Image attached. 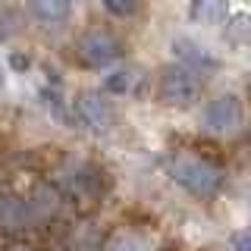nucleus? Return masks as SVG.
I'll use <instances>...</instances> for the list:
<instances>
[{
  "label": "nucleus",
  "instance_id": "obj_12",
  "mask_svg": "<svg viewBox=\"0 0 251 251\" xmlns=\"http://www.w3.org/2000/svg\"><path fill=\"white\" fill-rule=\"evenodd\" d=\"M135 85H138V75L132 69H120V73H110L104 78V91H110V94H129Z\"/></svg>",
  "mask_w": 251,
  "mask_h": 251
},
{
  "label": "nucleus",
  "instance_id": "obj_2",
  "mask_svg": "<svg viewBox=\"0 0 251 251\" xmlns=\"http://www.w3.org/2000/svg\"><path fill=\"white\" fill-rule=\"evenodd\" d=\"M198 98H201V78L192 73V66L176 63V66L163 69V75H160V100L163 104L185 110Z\"/></svg>",
  "mask_w": 251,
  "mask_h": 251
},
{
  "label": "nucleus",
  "instance_id": "obj_7",
  "mask_svg": "<svg viewBox=\"0 0 251 251\" xmlns=\"http://www.w3.org/2000/svg\"><path fill=\"white\" fill-rule=\"evenodd\" d=\"M31 217H35V210L22 198H16V195H0V226H3V229L22 232V229H28Z\"/></svg>",
  "mask_w": 251,
  "mask_h": 251
},
{
  "label": "nucleus",
  "instance_id": "obj_4",
  "mask_svg": "<svg viewBox=\"0 0 251 251\" xmlns=\"http://www.w3.org/2000/svg\"><path fill=\"white\" fill-rule=\"evenodd\" d=\"M242 123H245V107H242V100L232 98V94L214 98L207 107H204V126H207L210 132L229 135V132L242 129Z\"/></svg>",
  "mask_w": 251,
  "mask_h": 251
},
{
  "label": "nucleus",
  "instance_id": "obj_6",
  "mask_svg": "<svg viewBox=\"0 0 251 251\" xmlns=\"http://www.w3.org/2000/svg\"><path fill=\"white\" fill-rule=\"evenodd\" d=\"M28 13L38 25L60 28L73 16V0H28Z\"/></svg>",
  "mask_w": 251,
  "mask_h": 251
},
{
  "label": "nucleus",
  "instance_id": "obj_17",
  "mask_svg": "<svg viewBox=\"0 0 251 251\" xmlns=\"http://www.w3.org/2000/svg\"><path fill=\"white\" fill-rule=\"evenodd\" d=\"M0 251H41V248L31 245V242H19V239H16V242H10V245H3Z\"/></svg>",
  "mask_w": 251,
  "mask_h": 251
},
{
  "label": "nucleus",
  "instance_id": "obj_15",
  "mask_svg": "<svg viewBox=\"0 0 251 251\" xmlns=\"http://www.w3.org/2000/svg\"><path fill=\"white\" fill-rule=\"evenodd\" d=\"M100 3H104L107 13H113V16H132L135 6H138V0H100Z\"/></svg>",
  "mask_w": 251,
  "mask_h": 251
},
{
  "label": "nucleus",
  "instance_id": "obj_16",
  "mask_svg": "<svg viewBox=\"0 0 251 251\" xmlns=\"http://www.w3.org/2000/svg\"><path fill=\"white\" fill-rule=\"evenodd\" d=\"M229 242H232L235 251H251V226H248V229H235L229 235Z\"/></svg>",
  "mask_w": 251,
  "mask_h": 251
},
{
  "label": "nucleus",
  "instance_id": "obj_3",
  "mask_svg": "<svg viewBox=\"0 0 251 251\" xmlns=\"http://www.w3.org/2000/svg\"><path fill=\"white\" fill-rule=\"evenodd\" d=\"M78 57L91 69H104V66H113L116 60H123V44L107 28H88L78 38Z\"/></svg>",
  "mask_w": 251,
  "mask_h": 251
},
{
  "label": "nucleus",
  "instance_id": "obj_5",
  "mask_svg": "<svg viewBox=\"0 0 251 251\" xmlns=\"http://www.w3.org/2000/svg\"><path fill=\"white\" fill-rule=\"evenodd\" d=\"M75 113L82 116V123H88L91 129H98V132L116 126V110L107 104L104 94H82V98L75 100Z\"/></svg>",
  "mask_w": 251,
  "mask_h": 251
},
{
  "label": "nucleus",
  "instance_id": "obj_18",
  "mask_svg": "<svg viewBox=\"0 0 251 251\" xmlns=\"http://www.w3.org/2000/svg\"><path fill=\"white\" fill-rule=\"evenodd\" d=\"M10 63H13V69H19V73H25V69H28V57H22V53H13Z\"/></svg>",
  "mask_w": 251,
  "mask_h": 251
},
{
  "label": "nucleus",
  "instance_id": "obj_20",
  "mask_svg": "<svg viewBox=\"0 0 251 251\" xmlns=\"http://www.w3.org/2000/svg\"><path fill=\"white\" fill-rule=\"evenodd\" d=\"M0 85H3V69H0Z\"/></svg>",
  "mask_w": 251,
  "mask_h": 251
},
{
  "label": "nucleus",
  "instance_id": "obj_11",
  "mask_svg": "<svg viewBox=\"0 0 251 251\" xmlns=\"http://www.w3.org/2000/svg\"><path fill=\"white\" fill-rule=\"evenodd\" d=\"M104 251H148V239L135 229H120L104 242Z\"/></svg>",
  "mask_w": 251,
  "mask_h": 251
},
{
  "label": "nucleus",
  "instance_id": "obj_14",
  "mask_svg": "<svg viewBox=\"0 0 251 251\" xmlns=\"http://www.w3.org/2000/svg\"><path fill=\"white\" fill-rule=\"evenodd\" d=\"M73 251H104V239L94 226H82L78 235L73 239Z\"/></svg>",
  "mask_w": 251,
  "mask_h": 251
},
{
  "label": "nucleus",
  "instance_id": "obj_8",
  "mask_svg": "<svg viewBox=\"0 0 251 251\" xmlns=\"http://www.w3.org/2000/svg\"><path fill=\"white\" fill-rule=\"evenodd\" d=\"M188 16H192V22H198L204 28H217V25H226V19H229V3L226 0H192Z\"/></svg>",
  "mask_w": 251,
  "mask_h": 251
},
{
  "label": "nucleus",
  "instance_id": "obj_9",
  "mask_svg": "<svg viewBox=\"0 0 251 251\" xmlns=\"http://www.w3.org/2000/svg\"><path fill=\"white\" fill-rule=\"evenodd\" d=\"M223 38L235 47H251V13H232L223 25Z\"/></svg>",
  "mask_w": 251,
  "mask_h": 251
},
{
  "label": "nucleus",
  "instance_id": "obj_13",
  "mask_svg": "<svg viewBox=\"0 0 251 251\" xmlns=\"http://www.w3.org/2000/svg\"><path fill=\"white\" fill-rule=\"evenodd\" d=\"M57 207H60V195L53 192L50 185H41L35 192V204H31V210H35V214H44V217H57Z\"/></svg>",
  "mask_w": 251,
  "mask_h": 251
},
{
  "label": "nucleus",
  "instance_id": "obj_19",
  "mask_svg": "<svg viewBox=\"0 0 251 251\" xmlns=\"http://www.w3.org/2000/svg\"><path fill=\"white\" fill-rule=\"evenodd\" d=\"M248 94H251V75H248Z\"/></svg>",
  "mask_w": 251,
  "mask_h": 251
},
{
  "label": "nucleus",
  "instance_id": "obj_10",
  "mask_svg": "<svg viewBox=\"0 0 251 251\" xmlns=\"http://www.w3.org/2000/svg\"><path fill=\"white\" fill-rule=\"evenodd\" d=\"M173 50H176V57L182 60L185 66H198V63H204V66H207V63H210V66L217 69V57H214V53H207L204 47H198L192 38H179V41L173 44Z\"/></svg>",
  "mask_w": 251,
  "mask_h": 251
},
{
  "label": "nucleus",
  "instance_id": "obj_1",
  "mask_svg": "<svg viewBox=\"0 0 251 251\" xmlns=\"http://www.w3.org/2000/svg\"><path fill=\"white\" fill-rule=\"evenodd\" d=\"M163 170L176 185H182L185 192L198 195V198H210L223 188V170L217 160L204 157L198 151H179L163 157Z\"/></svg>",
  "mask_w": 251,
  "mask_h": 251
}]
</instances>
